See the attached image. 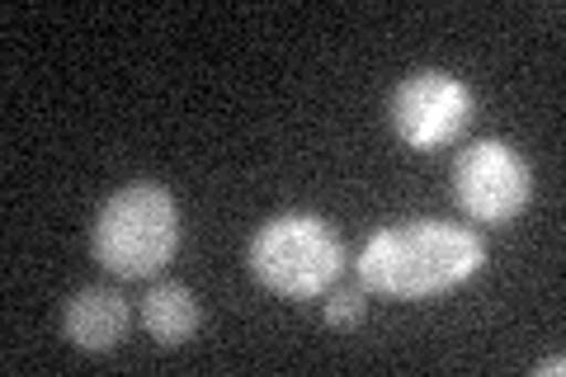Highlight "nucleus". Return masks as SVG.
I'll return each mask as SVG.
<instances>
[{"instance_id":"nucleus-1","label":"nucleus","mask_w":566,"mask_h":377,"mask_svg":"<svg viewBox=\"0 0 566 377\" xmlns=\"http://www.w3.org/2000/svg\"><path fill=\"white\" fill-rule=\"evenodd\" d=\"M486 269V241L463 222L411 218L378 227L359 250V283L397 302H430Z\"/></svg>"},{"instance_id":"nucleus-2","label":"nucleus","mask_w":566,"mask_h":377,"mask_svg":"<svg viewBox=\"0 0 566 377\" xmlns=\"http://www.w3.org/2000/svg\"><path fill=\"white\" fill-rule=\"evenodd\" d=\"M180 250V203L156 179H133L99 203L91 255L114 279H156Z\"/></svg>"},{"instance_id":"nucleus-3","label":"nucleus","mask_w":566,"mask_h":377,"mask_svg":"<svg viewBox=\"0 0 566 377\" xmlns=\"http://www.w3.org/2000/svg\"><path fill=\"white\" fill-rule=\"evenodd\" d=\"M245 269L270 293L289 302H312L335 289L345 269V245L322 212H279L260 222L245 241Z\"/></svg>"},{"instance_id":"nucleus-4","label":"nucleus","mask_w":566,"mask_h":377,"mask_svg":"<svg viewBox=\"0 0 566 377\" xmlns=\"http://www.w3.org/2000/svg\"><path fill=\"white\" fill-rule=\"evenodd\" d=\"M453 199L476 227H505L534 199V170L501 137H476L453 160Z\"/></svg>"},{"instance_id":"nucleus-5","label":"nucleus","mask_w":566,"mask_h":377,"mask_svg":"<svg viewBox=\"0 0 566 377\" xmlns=\"http://www.w3.org/2000/svg\"><path fill=\"white\" fill-rule=\"evenodd\" d=\"M472 85L458 81L453 71H411L397 90L387 95V123H392L397 142L411 151H444L472 123Z\"/></svg>"},{"instance_id":"nucleus-6","label":"nucleus","mask_w":566,"mask_h":377,"mask_svg":"<svg viewBox=\"0 0 566 377\" xmlns=\"http://www.w3.org/2000/svg\"><path fill=\"white\" fill-rule=\"evenodd\" d=\"M128 297H123L118 289H99V283H91V289H76L71 293V302L62 307V331L66 339L76 345L81 354H109L118 349V339L128 335Z\"/></svg>"},{"instance_id":"nucleus-7","label":"nucleus","mask_w":566,"mask_h":377,"mask_svg":"<svg viewBox=\"0 0 566 377\" xmlns=\"http://www.w3.org/2000/svg\"><path fill=\"white\" fill-rule=\"evenodd\" d=\"M142 326H147V335L156 339V345H185V339H193V331H199V302H193V293L185 289V283H151L147 297H142Z\"/></svg>"},{"instance_id":"nucleus-8","label":"nucleus","mask_w":566,"mask_h":377,"mask_svg":"<svg viewBox=\"0 0 566 377\" xmlns=\"http://www.w3.org/2000/svg\"><path fill=\"white\" fill-rule=\"evenodd\" d=\"M322 316H326V326H335V331H354V326H364L368 302H364L359 289H335V293L326 297Z\"/></svg>"},{"instance_id":"nucleus-9","label":"nucleus","mask_w":566,"mask_h":377,"mask_svg":"<svg viewBox=\"0 0 566 377\" xmlns=\"http://www.w3.org/2000/svg\"><path fill=\"white\" fill-rule=\"evenodd\" d=\"M534 373H538V377H547V373H553V377H557V373H566V358H562V354H553V358H543V364H534Z\"/></svg>"}]
</instances>
